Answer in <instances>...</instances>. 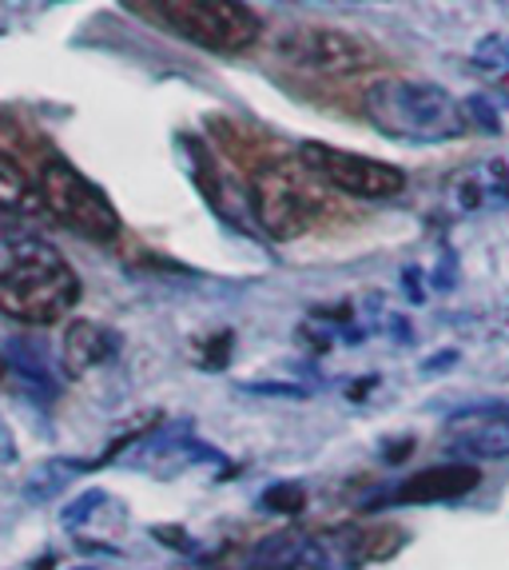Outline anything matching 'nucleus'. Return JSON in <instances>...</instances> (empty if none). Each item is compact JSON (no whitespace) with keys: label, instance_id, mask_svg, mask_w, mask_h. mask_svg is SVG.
Returning a JSON list of instances; mask_svg holds the SVG:
<instances>
[{"label":"nucleus","instance_id":"f257e3e1","mask_svg":"<svg viewBox=\"0 0 509 570\" xmlns=\"http://www.w3.org/2000/svg\"><path fill=\"white\" fill-rule=\"evenodd\" d=\"M80 299V276L52 239L24 219L0 216V315L17 324L48 327Z\"/></svg>","mask_w":509,"mask_h":570},{"label":"nucleus","instance_id":"f03ea898","mask_svg":"<svg viewBox=\"0 0 509 570\" xmlns=\"http://www.w3.org/2000/svg\"><path fill=\"white\" fill-rule=\"evenodd\" d=\"M362 108L378 132L406 144H446L470 128L462 105L430 80H375L362 92Z\"/></svg>","mask_w":509,"mask_h":570},{"label":"nucleus","instance_id":"7ed1b4c3","mask_svg":"<svg viewBox=\"0 0 509 570\" xmlns=\"http://www.w3.org/2000/svg\"><path fill=\"white\" fill-rule=\"evenodd\" d=\"M251 208L259 228L271 239H299L315 232L322 219L335 216L330 188L302 168L299 160H275L267 171L251 180Z\"/></svg>","mask_w":509,"mask_h":570},{"label":"nucleus","instance_id":"20e7f679","mask_svg":"<svg viewBox=\"0 0 509 570\" xmlns=\"http://www.w3.org/2000/svg\"><path fill=\"white\" fill-rule=\"evenodd\" d=\"M128 9L151 17L156 24L171 29L188 45L208 48V52H247L263 37L259 12L236 4V0H160V4L132 0Z\"/></svg>","mask_w":509,"mask_h":570},{"label":"nucleus","instance_id":"39448f33","mask_svg":"<svg viewBox=\"0 0 509 570\" xmlns=\"http://www.w3.org/2000/svg\"><path fill=\"white\" fill-rule=\"evenodd\" d=\"M37 191L44 212L64 224L76 236L92 239V244H108V239L120 236V212L112 208L104 191L88 180L84 171L68 164L64 156H48L37 171Z\"/></svg>","mask_w":509,"mask_h":570},{"label":"nucleus","instance_id":"423d86ee","mask_svg":"<svg viewBox=\"0 0 509 570\" xmlns=\"http://www.w3.org/2000/svg\"><path fill=\"white\" fill-rule=\"evenodd\" d=\"M275 52L311 77H359L378 65V48L370 40L335 24H291L279 32Z\"/></svg>","mask_w":509,"mask_h":570},{"label":"nucleus","instance_id":"0eeeda50","mask_svg":"<svg viewBox=\"0 0 509 570\" xmlns=\"http://www.w3.org/2000/svg\"><path fill=\"white\" fill-rule=\"evenodd\" d=\"M299 164L311 176H319L327 188L342 191V196H355V200H390L406 188V171L395 168L387 160H370L359 153H342V148H330V144L307 140L299 148Z\"/></svg>","mask_w":509,"mask_h":570},{"label":"nucleus","instance_id":"6e6552de","mask_svg":"<svg viewBox=\"0 0 509 570\" xmlns=\"http://www.w3.org/2000/svg\"><path fill=\"white\" fill-rule=\"evenodd\" d=\"M481 483V471L473 463H442L415 471L410 479H402L398 487H390L387 499L367 507H430V503H453L466 499L473 487Z\"/></svg>","mask_w":509,"mask_h":570},{"label":"nucleus","instance_id":"1a4fd4ad","mask_svg":"<svg viewBox=\"0 0 509 570\" xmlns=\"http://www.w3.org/2000/svg\"><path fill=\"white\" fill-rule=\"evenodd\" d=\"M450 448L462 459H509V403H473L450 419Z\"/></svg>","mask_w":509,"mask_h":570},{"label":"nucleus","instance_id":"9d476101","mask_svg":"<svg viewBox=\"0 0 509 570\" xmlns=\"http://www.w3.org/2000/svg\"><path fill=\"white\" fill-rule=\"evenodd\" d=\"M208 128H211V136H216V153L236 164L239 171H247L251 180L259 171L271 168L275 160H283V156L275 153L271 136H267L263 128H255V124L231 120V116H211Z\"/></svg>","mask_w":509,"mask_h":570},{"label":"nucleus","instance_id":"9b49d317","mask_svg":"<svg viewBox=\"0 0 509 570\" xmlns=\"http://www.w3.org/2000/svg\"><path fill=\"white\" fill-rule=\"evenodd\" d=\"M116 355V335L108 327L92 324V320H72L64 327V340H60V367L80 380L88 371H96L100 363H108Z\"/></svg>","mask_w":509,"mask_h":570},{"label":"nucleus","instance_id":"f8f14e48","mask_svg":"<svg viewBox=\"0 0 509 570\" xmlns=\"http://www.w3.org/2000/svg\"><path fill=\"white\" fill-rule=\"evenodd\" d=\"M0 212L12 219L44 212L40 191H37V176L9 153H0Z\"/></svg>","mask_w":509,"mask_h":570},{"label":"nucleus","instance_id":"ddd939ff","mask_svg":"<svg viewBox=\"0 0 509 570\" xmlns=\"http://www.w3.org/2000/svg\"><path fill=\"white\" fill-rule=\"evenodd\" d=\"M402 547V527H362V531H350L342 539V551H347L350 567H362V562H382Z\"/></svg>","mask_w":509,"mask_h":570},{"label":"nucleus","instance_id":"4468645a","mask_svg":"<svg viewBox=\"0 0 509 570\" xmlns=\"http://www.w3.org/2000/svg\"><path fill=\"white\" fill-rule=\"evenodd\" d=\"M180 144L191 160V180H196V188L203 191V200L219 208V200H223V171H219L216 153H211L199 136H180Z\"/></svg>","mask_w":509,"mask_h":570},{"label":"nucleus","instance_id":"2eb2a0df","mask_svg":"<svg viewBox=\"0 0 509 570\" xmlns=\"http://www.w3.org/2000/svg\"><path fill=\"white\" fill-rule=\"evenodd\" d=\"M263 511H271V514L307 511V491H302V483H271L263 491Z\"/></svg>","mask_w":509,"mask_h":570},{"label":"nucleus","instance_id":"dca6fc26","mask_svg":"<svg viewBox=\"0 0 509 570\" xmlns=\"http://www.w3.org/2000/svg\"><path fill=\"white\" fill-rule=\"evenodd\" d=\"M473 60L481 68H509V37L506 32H493V37H481L473 48Z\"/></svg>","mask_w":509,"mask_h":570},{"label":"nucleus","instance_id":"f3484780","mask_svg":"<svg viewBox=\"0 0 509 570\" xmlns=\"http://www.w3.org/2000/svg\"><path fill=\"white\" fill-rule=\"evenodd\" d=\"M462 112H466V124H478L481 132H493L498 136L501 132V120H498V108L490 105V100H486V96H470V100H466L462 105Z\"/></svg>","mask_w":509,"mask_h":570},{"label":"nucleus","instance_id":"a211bd4d","mask_svg":"<svg viewBox=\"0 0 509 570\" xmlns=\"http://www.w3.org/2000/svg\"><path fill=\"white\" fill-rule=\"evenodd\" d=\"M255 395H279V400H307V387H295V383H243Z\"/></svg>","mask_w":509,"mask_h":570},{"label":"nucleus","instance_id":"6ab92c4d","mask_svg":"<svg viewBox=\"0 0 509 570\" xmlns=\"http://www.w3.org/2000/svg\"><path fill=\"white\" fill-rule=\"evenodd\" d=\"M100 503H104V494H100V491L80 494V503H72V507H68V511H64V523H68V527H76V523H80V519H84L88 511H96V507H100Z\"/></svg>","mask_w":509,"mask_h":570},{"label":"nucleus","instance_id":"aec40b11","mask_svg":"<svg viewBox=\"0 0 509 570\" xmlns=\"http://www.w3.org/2000/svg\"><path fill=\"white\" fill-rule=\"evenodd\" d=\"M490 191H493V200H506L509 204V168L506 164H490Z\"/></svg>","mask_w":509,"mask_h":570},{"label":"nucleus","instance_id":"412c9836","mask_svg":"<svg viewBox=\"0 0 509 570\" xmlns=\"http://www.w3.org/2000/svg\"><path fill=\"white\" fill-rule=\"evenodd\" d=\"M450 363H458V352H438V355H430V360L422 363V371H426V375H435V371L450 367Z\"/></svg>","mask_w":509,"mask_h":570},{"label":"nucleus","instance_id":"4be33fe9","mask_svg":"<svg viewBox=\"0 0 509 570\" xmlns=\"http://www.w3.org/2000/svg\"><path fill=\"white\" fill-rule=\"evenodd\" d=\"M410 451H415V439H406V443H398V448H387V459L390 463H398V459H406Z\"/></svg>","mask_w":509,"mask_h":570},{"label":"nucleus","instance_id":"5701e85b","mask_svg":"<svg viewBox=\"0 0 509 570\" xmlns=\"http://www.w3.org/2000/svg\"><path fill=\"white\" fill-rule=\"evenodd\" d=\"M418 276H422L418 267H410V272H406V292L415 295V299H422V287H418Z\"/></svg>","mask_w":509,"mask_h":570},{"label":"nucleus","instance_id":"b1692460","mask_svg":"<svg viewBox=\"0 0 509 570\" xmlns=\"http://www.w3.org/2000/svg\"><path fill=\"white\" fill-rule=\"evenodd\" d=\"M4 371H9V363H4V355H0V380H4Z\"/></svg>","mask_w":509,"mask_h":570}]
</instances>
